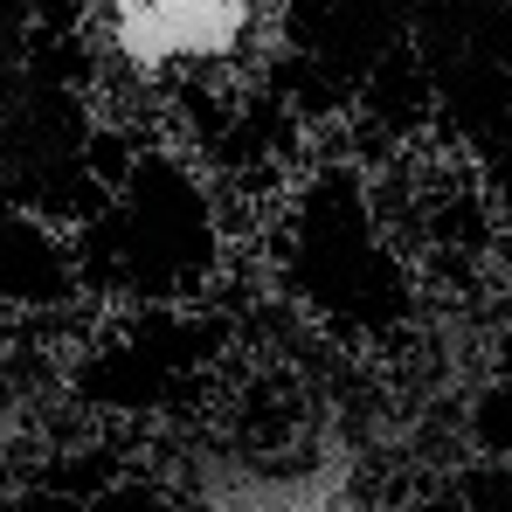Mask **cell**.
I'll list each match as a JSON object with an SVG mask.
<instances>
[{
  "label": "cell",
  "mask_w": 512,
  "mask_h": 512,
  "mask_svg": "<svg viewBox=\"0 0 512 512\" xmlns=\"http://www.w3.org/2000/svg\"><path fill=\"white\" fill-rule=\"evenodd\" d=\"M111 229H118V263L132 270L139 291H180L215 256L208 194L173 167L139 173V187L111 208Z\"/></svg>",
  "instance_id": "cell-1"
}]
</instances>
